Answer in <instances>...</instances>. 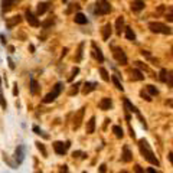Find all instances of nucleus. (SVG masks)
Returning a JSON list of instances; mask_svg holds the SVG:
<instances>
[{
    "label": "nucleus",
    "instance_id": "ea45409f",
    "mask_svg": "<svg viewBox=\"0 0 173 173\" xmlns=\"http://www.w3.org/2000/svg\"><path fill=\"white\" fill-rule=\"evenodd\" d=\"M54 19H49L48 22H43L42 23V28H48V26H51V25H54Z\"/></svg>",
    "mask_w": 173,
    "mask_h": 173
},
{
    "label": "nucleus",
    "instance_id": "39448f33",
    "mask_svg": "<svg viewBox=\"0 0 173 173\" xmlns=\"http://www.w3.org/2000/svg\"><path fill=\"white\" fill-rule=\"evenodd\" d=\"M124 107H126V110H127V111H131V113H134V114H136V116L139 117L140 123L143 124V126H144V129H147V123H146V120L143 118V116L140 114V111L137 110V107H136V105H133V104L130 102L127 98H124Z\"/></svg>",
    "mask_w": 173,
    "mask_h": 173
},
{
    "label": "nucleus",
    "instance_id": "20e7f679",
    "mask_svg": "<svg viewBox=\"0 0 173 173\" xmlns=\"http://www.w3.org/2000/svg\"><path fill=\"white\" fill-rule=\"evenodd\" d=\"M61 91H62V82H58L56 85L54 86V89L48 94V95H45V98H43L42 101L45 102V104H49V102H54L55 100L58 98V95L61 94Z\"/></svg>",
    "mask_w": 173,
    "mask_h": 173
},
{
    "label": "nucleus",
    "instance_id": "bb28decb",
    "mask_svg": "<svg viewBox=\"0 0 173 173\" xmlns=\"http://www.w3.org/2000/svg\"><path fill=\"white\" fill-rule=\"evenodd\" d=\"M113 131H114V134H116L117 139H123L124 133H123V129H121L120 126H114V127H113Z\"/></svg>",
    "mask_w": 173,
    "mask_h": 173
},
{
    "label": "nucleus",
    "instance_id": "f257e3e1",
    "mask_svg": "<svg viewBox=\"0 0 173 173\" xmlns=\"http://www.w3.org/2000/svg\"><path fill=\"white\" fill-rule=\"evenodd\" d=\"M139 149H140V153L141 156L147 160L149 163L151 164H154V166H160V162H159V159L154 156V153L153 150L150 149V146H149V143L147 140H144V139H140L139 140Z\"/></svg>",
    "mask_w": 173,
    "mask_h": 173
},
{
    "label": "nucleus",
    "instance_id": "ddd939ff",
    "mask_svg": "<svg viewBox=\"0 0 173 173\" xmlns=\"http://www.w3.org/2000/svg\"><path fill=\"white\" fill-rule=\"evenodd\" d=\"M121 160L126 163H129L133 160V154H131V151H130V149L127 147V146H124L123 147V154H121Z\"/></svg>",
    "mask_w": 173,
    "mask_h": 173
},
{
    "label": "nucleus",
    "instance_id": "7c9ffc66",
    "mask_svg": "<svg viewBox=\"0 0 173 173\" xmlns=\"http://www.w3.org/2000/svg\"><path fill=\"white\" fill-rule=\"evenodd\" d=\"M159 79H160V81H162V82H166V79H167V69H164V68H163V69H160V74H159Z\"/></svg>",
    "mask_w": 173,
    "mask_h": 173
},
{
    "label": "nucleus",
    "instance_id": "4d7b16f0",
    "mask_svg": "<svg viewBox=\"0 0 173 173\" xmlns=\"http://www.w3.org/2000/svg\"><path fill=\"white\" fill-rule=\"evenodd\" d=\"M166 104H167V105H173V101L172 100H170V101H166Z\"/></svg>",
    "mask_w": 173,
    "mask_h": 173
},
{
    "label": "nucleus",
    "instance_id": "393cba45",
    "mask_svg": "<svg viewBox=\"0 0 173 173\" xmlns=\"http://www.w3.org/2000/svg\"><path fill=\"white\" fill-rule=\"evenodd\" d=\"M38 89H39V84H38V81H36L35 78H31V92H32V94H36V92H38Z\"/></svg>",
    "mask_w": 173,
    "mask_h": 173
},
{
    "label": "nucleus",
    "instance_id": "cd10ccee",
    "mask_svg": "<svg viewBox=\"0 0 173 173\" xmlns=\"http://www.w3.org/2000/svg\"><path fill=\"white\" fill-rule=\"evenodd\" d=\"M100 74H101V78L104 79V81H110V75H108V72H107V69L105 68H100Z\"/></svg>",
    "mask_w": 173,
    "mask_h": 173
},
{
    "label": "nucleus",
    "instance_id": "6e6d98bb",
    "mask_svg": "<svg viewBox=\"0 0 173 173\" xmlns=\"http://www.w3.org/2000/svg\"><path fill=\"white\" fill-rule=\"evenodd\" d=\"M29 49H31V52L33 54V51H35V46H33V45H31V46H29Z\"/></svg>",
    "mask_w": 173,
    "mask_h": 173
},
{
    "label": "nucleus",
    "instance_id": "dca6fc26",
    "mask_svg": "<svg viewBox=\"0 0 173 173\" xmlns=\"http://www.w3.org/2000/svg\"><path fill=\"white\" fill-rule=\"evenodd\" d=\"M20 20H22V17L17 15V16H13L12 19H7L6 20V26H7V29H13L17 23H20Z\"/></svg>",
    "mask_w": 173,
    "mask_h": 173
},
{
    "label": "nucleus",
    "instance_id": "1a4fd4ad",
    "mask_svg": "<svg viewBox=\"0 0 173 173\" xmlns=\"http://www.w3.org/2000/svg\"><path fill=\"white\" fill-rule=\"evenodd\" d=\"M23 159H25V147L23 146H19L16 151H15V160H16V164L19 166L22 162H23Z\"/></svg>",
    "mask_w": 173,
    "mask_h": 173
},
{
    "label": "nucleus",
    "instance_id": "c03bdc74",
    "mask_svg": "<svg viewBox=\"0 0 173 173\" xmlns=\"http://www.w3.org/2000/svg\"><path fill=\"white\" fill-rule=\"evenodd\" d=\"M15 88H13V95H17V92H19V89H17V84H15Z\"/></svg>",
    "mask_w": 173,
    "mask_h": 173
},
{
    "label": "nucleus",
    "instance_id": "c9c22d12",
    "mask_svg": "<svg viewBox=\"0 0 173 173\" xmlns=\"http://www.w3.org/2000/svg\"><path fill=\"white\" fill-rule=\"evenodd\" d=\"M78 72H79V68H78V66H75V68L72 69V72H71V76H69V81H72V79H74V78H75V76H76V74H78Z\"/></svg>",
    "mask_w": 173,
    "mask_h": 173
},
{
    "label": "nucleus",
    "instance_id": "a19ab883",
    "mask_svg": "<svg viewBox=\"0 0 173 173\" xmlns=\"http://www.w3.org/2000/svg\"><path fill=\"white\" fill-rule=\"evenodd\" d=\"M78 86H79V84H75V85H74V88L69 91V95H74V94H76V92H78Z\"/></svg>",
    "mask_w": 173,
    "mask_h": 173
},
{
    "label": "nucleus",
    "instance_id": "aec40b11",
    "mask_svg": "<svg viewBox=\"0 0 173 173\" xmlns=\"http://www.w3.org/2000/svg\"><path fill=\"white\" fill-rule=\"evenodd\" d=\"M94 130H95V117L92 116L86 123V134H92Z\"/></svg>",
    "mask_w": 173,
    "mask_h": 173
},
{
    "label": "nucleus",
    "instance_id": "052dcab7",
    "mask_svg": "<svg viewBox=\"0 0 173 173\" xmlns=\"http://www.w3.org/2000/svg\"><path fill=\"white\" fill-rule=\"evenodd\" d=\"M172 54H173V48H172Z\"/></svg>",
    "mask_w": 173,
    "mask_h": 173
},
{
    "label": "nucleus",
    "instance_id": "412c9836",
    "mask_svg": "<svg viewBox=\"0 0 173 173\" xmlns=\"http://www.w3.org/2000/svg\"><path fill=\"white\" fill-rule=\"evenodd\" d=\"M74 20H75V23H78V25H85V23H88L86 16L85 15H82V13H76L75 17H74Z\"/></svg>",
    "mask_w": 173,
    "mask_h": 173
},
{
    "label": "nucleus",
    "instance_id": "8fccbe9b",
    "mask_svg": "<svg viewBox=\"0 0 173 173\" xmlns=\"http://www.w3.org/2000/svg\"><path fill=\"white\" fill-rule=\"evenodd\" d=\"M9 66H10V69H15V64H13V61L10 58H9Z\"/></svg>",
    "mask_w": 173,
    "mask_h": 173
},
{
    "label": "nucleus",
    "instance_id": "f704fd0d",
    "mask_svg": "<svg viewBox=\"0 0 173 173\" xmlns=\"http://www.w3.org/2000/svg\"><path fill=\"white\" fill-rule=\"evenodd\" d=\"M0 105H1V108H3V110H6V107H7L6 100H4V97H3V92H1V91H0Z\"/></svg>",
    "mask_w": 173,
    "mask_h": 173
},
{
    "label": "nucleus",
    "instance_id": "a878e982",
    "mask_svg": "<svg viewBox=\"0 0 173 173\" xmlns=\"http://www.w3.org/2000/svg\"><path fill=\"white\" fill-rule=\"evenodd\" d=\"M111 79H113V82H114V85H116V88H117V89H120V91H124V86H123V84L120 82L118 76L113 75V76H111Z\"/></svg>",
    "mask_w": 173,
    "mask_h": 173
},
{
    "label": "nucleus",
    "instance_id": "9b49d317",
    "mask_svg": "<svg viewBox=\"0 0 173 173\" xmlns=\"http://www.w3.org/2000/svg\"><path fill=\"white\" fill-rule=\"evenodd\" d=\"M100 108L101 110H104V111H107V110H110V108L113 107V100L111 98H108V97H105V98H102L101 101H100Z\"/></svg>",
    "mask_w": 173,
    "mask_h": 173
},
{
    "label": "nucleus",
    "instance_id": "864d4df0",
    "mask_svg": "<svg viewBox=\"0 0 173 173\" xmlns=\"http://www.w3.org/2000/svg\"><path fill=\"white\" fill-rule=\"evenodd\" d=\"M147 172H149V173H159L157 170H154L153 167H149V170H147Z\"/></svg>",
    "mask_w": 173,
    "mask_h": 173
},
{
    "label": "nucleus",
    "instance_id": "3c124183",
    "mask_svg": "<svg viewBox=\"0 0 173 173\" xmlns=\"http://www.w3.org/2000/svg\"><path fill=\"white\" fill-rule=\"evenodd\" d=\"M79 154H82V151H74V153H72V156H74V157H78Z\"/></svg>",
    "mask_w": 173,
    "mask_h": 173
},
{
    "label": "nucleus",
    "instance_id": "f3484780",
    "mask_svg": "<svg viewBox=\"0 0 173 173\" xmlns=\"http://www.w3.org/2000/svg\"><path fill=\"white\" fill-rule=\"evenodd\" d=\"M144 1L143 0H134V1H131V10L133 12H140L144 9Z\"/></svg>",
    "mask_w": 173,
    "mask_h": 173
},
{
    "label": "nucleus",
    "instance_id": "603ef678",
    "mask_svg": "<svg viewBox=\"0 0 173 173\" xmlns=\"http://www.w3.org/2000/svg\"><path fill=\"white\" fill-rule=\"evenodd\" d=\"M0 39H1V43L6 45V39H4V35H0Z\"/></svg>",
    "mask_w": 173,
    "mask_h": 173
},
{
    "label": "nucleus",
    "instance_id": "a211bd4d",
    "mask_svg": "<svg viewBox=\"0 0 173 173\" xmlns=\"http://www.w3.org/2000/svg\"><path fill=\"white\" fill-rule=\"evenodd\" d=\"M143 79H144V75L139 68L131 71V81H143Z\"/></svg>",
    "mask_w": 173,
    "mask_h": 173
},
{
    "label": "nucleus",
    "instance_id": "c85d7f7f",
    "mask_svg": "<svg viewBox=\"0 0 173 173\" xmlns=\"http://www.w3.org/2000/svg\"><path fill=\"white\" fill-rule=\"evenodd\" d=\"M82 49H84V43H79L78 54H76V56H75V61H76V62H79V61L82 59Z\"/></svg>",
    "mask_w": 173,
    "mask_h": 173
},
{
    "label": "nucleus",
    "instance_id": "37998d69",
    "mask_svg": "<svg viewBox=\"0 0 173 173\" xmlns=\"http://www.w3.org/2000/svg\"><path fill=\"white\" fill-rule=\"evenodd\" d=\"M33 131H35V133H36V134H42V130L39 129V127H38V126H33Z\"/></svg>",
    "mask_w": 173,
    "mask_h": 173
},
{
    "label": "nucleus",
    "instance_id": "0eeeda50",
    "mask_svg": "<svg viewBox=\"0 0 173 173\" xmlns=\"http://www.w3.org/2000/svg\"><path fill=\"white\" fill-rule=\"evenodd\" d=\"M69 141H66V143H62V141H55L54 143V150L56 154H59V156H62L66 153V150L69 149Z\"/></svg>",
    "mask_w": 173,
    "mask_h": 173
},
{
    "label": "nucleus",
    "instance_id": "72a5a7b5",
    "mask_svg": "<svg viewBox=\"0 0 173 173\" xmlns=\"http://www.w3.org/2000/svg\"><path fill=\"white\" fill-rule=\"evenodd\" d=\"M74 9H75V10H78V9H79V4H78V3H71V4H69V7L66 9V13L69 15V13L74 10Z\"/></svg>",
    "mask_w": 173,
    "mask_h": 173
},
{
    "label": "nucleus",
    "instance_id": "c756f323",
    "mask_svg": "<svg viewBox=\"0 0 173 173\" xmlns=\"http://www.w3.org/2000/svg\"><path fill=\"white\" fill-rule=\"evenodd\" d=\"M167 85L173 88V71H167V79H166Z\"/></svg>",
    "mask_w": 173,
    "mask_h": 173
},
{
    "label": "nucleus",
    "instance_id": "de8ad7c7",
    "mask_svg": "<svg viewBox=\"0 0 173 173\" xmlns=\"http://www.w3.org/2000/svg\"><path fill=\"white\" fill-rule=\"evenodd\" d=\"M141 55H143V56H147V58H150V52H149V51H141Z\"/></svg>",
    "mask_w": 173,
    "mask_h": 173
},
{
    "label": "nucleus",
    "instance_id": "2eb2a0df",
    "mask_svg": "<svg viewBox=\"0 0 173 173\" xmlns=\"http://www.w3.org/2000/svg\"><path fill=\"white\" fill-rule=\"evenodd\" d=\"M17 3V0H3V3H1V12L4 13V12H9Z\"/></svg>",
    "mask_w": 173,
    "mask_h": 173
},
{
    "label": "nucleus",
    "instance_id": "e433bc0d",
    "mask_svg": "<svg viewBox=\"0 0 173 173\" xmlns=\"http://www.w3.org/2000/svg\"><path fill=\"white\" fill-rule=\"evenodd\" d=\"M140 97H141V98H144V100H146V101H149V102H150V101H151L150 95H149L147 92H144L143 89H141V91H140Z\"/></svg>",
    "mask_w": 173,
    "mask_h": 173
},
{
    "label": "nucleus",
    "instance_id": "680f3d73",
    "mask_svg": "<svg viewBox=\"0 0 173 173\" xmlns=\"http://www.w3.org/2000/svg\"><path fill=\"white\" fill-rule=\"evenodd\" d=\"M82 173H86V172H82Z\"/></svg>",
    "mask_w": 173,
    "mask_h": 173
},
{
    "label": "nucleus",
    "instance_id": "f8f14e48",
    "mask_svg": "<svg viewBox=\"0 0 173 173\" xmlns=\"http://www.w3.org/2000/svg\"><path fill=\"white\" fill-rule=\"evenodd\" d=\"M101 31H102V39H104V41H108L110 36H111V33H113V26H111V23L104 25Z\"/></svg>",
    "mask_w": 173,
    "mask_h": 173
},
{
    "label": "nucleus",
    "instance_id": "5fc2aeb1",
    "mask_svg": "<svg viewBox=\"0 0 173 173\" xmlns=\"http://www.w3.org/2000/svg\"><path fill=\"white\" fill-rule=\"evenodd\" d=\"M66 52H68V48H64V51H62V56H65Z\"/></svg>",
    "mask_w": 173,
    "mask_h": 173
},
{
    "label": "nucleus",
    "instance_id": "423d86ee",
    "mask_svg": "<svg viewBox=\"0 0 173 173\" xmlns=\"http://www.w3.org/2000/svg\"><path fill=\"white\" fill-rule=\"evenodd\" d=\"M111 51H113V56L116 58V61H117L120 65H127V56H126L124 51H123L121 48H118V46H113Z\"/></svg>",
    "mask_w": 173,
    "mask_h": 173
},
{
    "label": "nucleus",
    "instance_id": "5701e85b",
    "mask_svg": "<svg viewBox=\"0 0 173 173\" xmlns=\"http://www.w3.org/2000/svg\"><path fill=\"white\" fill-rule=\"evenodd\" d=\"M48 9H49V1H42V3H39V4H38V15H39V16L43 15Z\"/></svg>",
    "mask_w": 173,
    "mask_h": 173
},
{
    "label": "nucleus",
    "instance_id": "58836bf2",
    "mask_svg": "<svg viewBox=\"0 0 173 173\" xmlns=\"http://www.w3.org/2000/svg\"><path fill=\"white\" fill-rule=\"evenodd\" d=\"M107 172V164L105 163H102V164H100V169H98V173H105Z\"/></svg>",
    "mask_w": 173,
    "mask_h": 173
},
{
    "label": "nucleus",
    "instance_id": "473e14b6",
    "mask_svg": "<svg viewBox=\"0 0 173 173\" xmlns=\"http://www.w3.org/2000/svg\"><path fill=\"white\" fill-rule=\"evenodd\" d=\"M36 147H38V150L39 151H42L43 157H46V149H45V146H43L41 141H36Z\"/></svg>",
    "mask_w": 173,
    "mask_h": 173
},
{
    "label": "nucleus",
    "instance_id": "6ab92c4d",
    "mask_svg": "<svg viewBox=\"0 0 173 173\" xmlns=\"http://www.w3.org/2000/svg\"><path fill=\"white\" fill-rule=\"evenodd\" d=\"M95 88H97V84H95V82H85V84H84V89H82V94L86 95V94L92 92Z\"/></svg>",
    "mask_w": 173,
    "mask_h": 173
},
{
    "label": "nucleus",
    "instance_id": "4c0bfd02",
    "mask_svg": "<svg viewBox=\"0 0 173 173\" xmlns=\"http://www.w3.org/2000/svg\"><path fill=\"white\" fill-rule=\"evenodd\" d=\"M136 66H137V68H144V71H149V66H147V65H144L143 62H140V61H137V62H136Z\"/></svg>",
    "mask_w": 173,
    "mask_h": 173
},
{
    "label": "nucleus",
    "instance_id": "7ed1b4c3",
    "mask_svg": "<svg viewBox=\"0 0 173 173\" xmlns=\"http://www.w3.org/2000/svg\"><path fill=\"white\" fill-rule=\"evenodd\" d=\"M94 6H95V7H94V13H95V15H100V16L108 15V13L111 12V4L108 3L107 0H98Z\"/></svg>",
    "mask_w": 173,
    "mask_h": 173
},
{
    "label": "nucleus",
    "instance_id": "a18cd8bd",
    "mask_svg": "<svg viewBox=\"0 0 173 173\" xmlns=\"http://www.w3.org/2000/svg\"><path fill=\"white\" fill-rule=\"evenodd\" d=\"M166 19L169 22H173V13H169V15H166Z\"/></svg>",
    "mask_w": 173,
    "mask_h": 173
},
{
    "label": "nucleus",
    "instance_id": "2f4dec72",
    "mask_svg": "<svg viewBox=\"0 0 173 173\" xmlns=\"http://www.w3.org/2000/svg\"><path fill=\"white\" fill-rule=\"evenodd\" d=\"M147 91H149L150 95H157V94H159V89L154 85H147Z\"/></svg>",
    "mask_w": 173,
    "mask_h": 173
},
{
    "label": "nucleus",
    "instance_id": "09e8293b",
    "mask_svg": "<svg viewBox=\"0 0 173 173\" xmlns=\"http://www.w3.org/2000/svg\"><path fill=\"white\" fill-rule=\"evenodd\" d=\"M167 156H169V160H170V163L173 164V151H169V154H167Z\"/></svg>",
    "mask_w": 173,
    "mask_h": 173
},
{
    "label": "nucleus",
    "instance_id": "6e6552de",
    "mask_svg": "<svg viewBox=\"0 0 173 173\" xmlns=\"http://www.w3.org/2000/svg\"><path fill=\"white\" fill-rule=\"evenodd\" d=\"M25 16H26V20L29 22V25L31 26H33V28H38V26H41V22L38 20V17L33 15L31 10H26V13H25Z\"/></svg>",
    "mask_w": 173,
    "mask_h": 173
},
{
    "label": "nucleus",
    "instance_id": "4468645a",
    "mask_svg": "<svg viewBox=\"0 0 173 173\" xmlns=\"http://www.w3.org/2000/svg\"><path fill=\"white\" fill-rule=\"evenodd\" d=\"M91 46H92V51H94V56L98 59V62H104V55L101 52V49L97 46V43L92 42L91 43Z\"/></svg>",
    "mask_w": 173,
    "mask_h": 173
},
{
    "label": "nucleus",
    "instance_id": "b1692460",
    "mask_svg": "<svg viewBox=\"0 0 173 173\" xmlns=\"http://www.w3.org/2000/svg\"><path fill=\"white\" fill-rule=\"evenodd\" d=\"M126 38L131 42H136V33L133 32L131 28H126Z\"/></svg>",
    "mask_w": 173,
    "mask_h": 173
},
{
    "label": "nucleus",
    "instance_id": "9d476101",
    "mask_svg": "<svg viewBox=\"0 0 173 173\" xmlns=\"http://www.w3.org/2000/svg\"><path fill=\"white\" fill-rule=\"evenodd\" d=\"M84 111H85V108H79V111L75 114V117H74V129H79V126H81V121H82V117H84Z\"/></svg>",
    "mask_w": 173,
    "mask_h": 173
},
{
    "label": "nucleus",
    "instance_id": "bf43d9fd",
    "mask_svg": "<svg viewBox=\"0 0 173 173\" xmlns=\"http://www.w3.org/2000/svg\"><path fill=\"white\" fill-rule=\"evenodd\" d=\"M62 1H64V3H66V1H68V0H62Z\"/></svg>",
    "mask_w": 173,
    "mask_h": 173
},
{
    "label": "nucleus",
    "instance_id": "49530a36",
    "mask_svg": "<svg viewBox=\"0 0 173 173\" xmlns=\"http://www.w3.org/2000/svg\"><path fill=\"white\" fill-rule=\"evenodd\" d=\"M61 173H68V166H61Z\"/></svg>",
    "mask_w": 173,
    "mask_h": 173
},
{
    "label": "nucleus",
    "instance_id": "f03ea898",
    "mask_svg": "<svg viewBox=\"0 0 173 173\" xmlns=\"http://www.w3.org/2000/svg\"><path fill=\"white\" fill-rule=\"evenodd\" d=\"M149 29L153 33H162V35H170L172 33V29L167 25L160 23V22H150L149 23Z\"/></svg>",
    "mask_w": 173,
    "mask_h": 173
},
{
    "label": "nucleus",
    "instance_id": "79ce46f5",
    "mask_svg": "<svg viewBox=\"0 0 173 173\" xmlns=\"http://www.w3.org/2000/svg\"><path fill=\"white\" fill-rule=\"evenodd\" d=\"M134 172L136 173H144V170L141 169L140 164H136V166H134Z\"/></svg>",
    "mask_w": 173,
    "mask_h": 173
},
{
    "label": "nucleus",
    "instance_id": "4be33fe9",
    "mask_svg": "<svg viewBox=\"0 0 173 173\" xmlns=\"http://www.w3.org/2000/svg\"><path fill=\"white\" fill-rule=\"evenodd\" d=\"M123 28H124V17L120 16L118 19H117V22H116V32H117V35H121Z\"/></svg>",
    "mask_w": 173,
    "mask_h": 173
},
{
    "label": "nucleus",
    "instance_id": "13d9d810",
    "mask_svg": "<svg viewBox=\"0 0 173 173\" xmlns=\"http://www.w3.org/2000/svg\"><path fill=\"white\" fill-rule=\"evenodd\" d=\"M120 173H129V172H126V170H123V172H120Z\"/></svg>",
    "mask_w": 173,
    "mask_h": 173
}]
</instances>
